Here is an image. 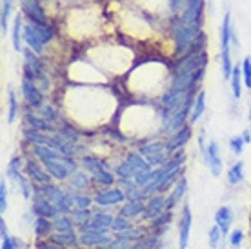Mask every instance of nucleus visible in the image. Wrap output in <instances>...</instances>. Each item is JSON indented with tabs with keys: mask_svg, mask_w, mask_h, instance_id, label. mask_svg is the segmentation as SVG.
Returning <instances> with one entry per match:
<instances>
[{
	"mask_svg": "<svg viewBox=\"0 0 251 249\" xmlns=\"http://www.w3.org/2000/svg\"><path fill=\"white\" fill-rule=\"evenodd\" d=\"M142 195H144V191H138L137 187H131L129 191H127V197L131 200H140L142 199Z\"/></svg>",
	"mask_w": 251,
	"mask_h": 249,
	"instance_id": "8fccbe9b",
	"label": "nucleus"
},
{
	"mask_svg": "<svg viewBox=\"0 0 251 249\" xmlns=\"http://www.w3.org/2000/svg\"><path fill=\"white\" fill-rule=\"evenodd\" d=\"M248 120L251 122V107H250V117H248Z\"/></svg>",
	"mask_w": 251,
	"mask_h": 249,
	"instance_id": "6e6d98bb",
	"label": "nucleus"
},
{
	"mask_svg": "<svg viewBox=\"0 0 251 249\" xmlns=\"http://www.w3.org/2000/svg\"><path fill=\"white\" fill-rule=\"evenodd\" d=\"M50 240L60 244V246H64V248H68V246H75L76 244V237H75V233H73V231H58V233H55V235H51Z\"/></svg>",
	"mask_w": 251,
	"mask_h": 249,
	"instance_id": "a211bd4d",
	"label": "nucleus"
},
{
	"mask_svg": "<svg viewBox=\"0 0 251 249\" xmlns=\"http://www.w3.org/2000/svg\"><path fill=\"white\" fill-rule=\"evenodd\" d=\"M84 164L93 171V176L99 182H102V184H113V176L107 173L106 169H104V166H102L99 160H95L91 156H86V158H84Z\"/></svg>",
	"mask_w": 251,
	"mask_h": 249,
	"instance_id": "0eeeda50",
	"label": "nucleus"
},
{
	"mask_svg": "<svg viewBox=\"0 0 251 249\" xmlns=\"http://www.w3.org/2000/svg\"><path fill=\"white\" fill-rule=\"evenodd\" d=\"M202 7H204V0H188V7L182 15V20L186 24L199 25V20L202 17Z\"/></svg>",
	"mask_w": 251,
	"mask_h": 249,
	"instance_id": "423d86ee",
	"label": "nucleus"
},
{
	"mask_svg": "<svg viewBox=\"0 0 251 249\" xmlns=\"http://www.w3.org/2000/svg\"><path fill=\"white\" fill-rule=\"evenodd\" d=\"M62 133H64V135H68L69 138H73V140L78 137V133H75V131L71 129V127H62Z\"/></svg>",
	"mask_w": 251,
	"mask_h": 249,
	"instance_id": "603ef678",
	"label": "nucleus"
},
{
	"mask_svg": "<svg viewBox=\"0 0 251 249\" xmlns=\"http://www.w3.org/2000/svg\"><path fill=\"white\" fill-rule=\"evenodd\" d=\"M186 189H188V180L186 178H178L175 184V189H173V193L168 197V200H166V207H168V211H171L173 207L180 202V199L184 197V193H186Z\"/></svg>",
	"mask_w": 251,
	"mask_h": 249,
	"instance_id": "9b49d317",
	"label": "nucleus"
},
{
	"mask_svg": "<svg viewBox=\"0 0 251 249\" xmlns=\"http://www.w3.org/2000/svg\"><path fill=\"white\" fill-rule=\"evenodd\" d=\"M17 180H19L20 187H22V195H24L25 199H29V195H31V191H29V184L24 180V176H22V174H19V178H17Z\"/></svg>",
	"mask_w": 251,
	"mask_h": 249,
	"instance_id": "de8ad7c7",
	"label": "nucleus"
},
{
	"mask_svg": "<svg viewBox=\"0 0 251 249\" xmlns=\"http://www.w3.org/2000/svg\"><path fill=\"white\" fill-rule=\"evenodd\" d=\"M240 75H242V69L233 68V73H231V89H233V97H235V99H240V95H242V87H240Z\"/></svg>",
	"mask_w": 251,
	"mask_h": 249,
	"instance_id": "b1692460",
	"label": "nucleus"
},
{
	"mask_svg": "<svg viewBox=\"0 0 251 249\" xmlns=\"http://www.w3.org/2000/svg\"><path fill=\"white\" fill-rule=\"evenodd\" d=\"M157 233H153V235H144L142 238H138V240H135V244H133L131 249H150L153 248L155 244H157Z\"/></svg>",
	"mask_w": 251,
	"mask_h": 249,
	"instance_id": "5701e85b",
	"label": "nucleus"
},
{
	"mask_svg": "<svg viewBox=\"0 0 251 249\" xmlns=\"http://www.w3.org/2000/svg\"><path fill=\"white\" fill-rule=\"evenodd\" d=\"M33 213L37 215V217H44V218H55L57 217V206L48 200L44 195L38 191V197L35 199V204H33Z\"/></svg>",
	"mask_w": 251,
	"mask_h": 249,
	"instance_id": "7ed1b4c3",
	"label": "nucleus"
},
{
	"mask_svg": "<svg viewBox=\"0 0 251 249\" xmlns=\"http://www.w3.org/2000/svg\"><path fill=\"white\" fill-rule=\"evenodd\" d=\"M191 209L189 206L182 207V217H180V224H178V248L186 249L189 242V229H191Z\"/></svg>",
	"mask_w": 251,
	"mask_h": 249,
	"instance_id": "20e7f679",
	"label": "nucleus"
},
{
	"mask_svg": "<svg viewBox=\"0 0 251 249\" xmlns=\"http://www.w3.org/2000/svg\"><path fill=\"white\" fill-rule=\"evenodd\" d=\"M17 117V99H15V93L9 91V113H7V122H13Z\"/></svg>",
	"mask_w": 251,
	"mask_h": 249,
	"instance_id": "4c0bfd02",
	"label": "nucleus"
},
{
	"mask_svg": "<svg viewBox=\"0 0 251 249\" xmlns=\"http://www.w3.org/2000/svg\"><path fill=\"white\" fill-rule=\"evenodd\" d=\"M37 249H64V246L53 242V240H50V242H42V240H38Z\"/></svg>",
	"mask_w": 251,
	"mask_h": 249,
	"instance_id": "49530a36",
	"label": "nucleus"
},
{
	"mask_svg": "<svg viewBox=\"0 0 251 249\" xmlns=\"http://www.w3.org/2000/svg\"><path fill=\"white\" fill-rule=\"evenodd\" d=\"M53 227L57 231H73V222L71 218L68 217H58L55 222H53Z\"/></svg>",
	"mask_w": 251,
	"mask_h": 249,
	"instance_id": "c756f323",
	"label": "nucleus"
},
{
	"mask_svg": "<svg viewBox=\"0 0 251 249\" xmlns=\"http://www.w3.org/2000/svg\"><path fill=\"white\" fill-rule=\"evenodd\" d=\"M242 137H244L246 144H250V142H251V135H250V131H248V129H246L244 133H242Z\"/></svg>",
	"mask_w": 251,
	"mask_h": 249,
	"instance_id": "5fc2aeb1",
	"label": "nucleus"
},
{
	"mask_svg": "<svg viewBox=\"0 0 251 249\" xmlns=\"http://www.w3.org/2000/svg\"><path fill=\"white\" fill-rule=\"evenodd\" d=\"M25 169H27V173H29V176H31L33 180L40 182V184H48L50 182V174H46L35 162H27V168Z\"/></svg>",
	"mask_w": 251,
	"mask_h": 249,
	"instance_id": "412c9836",
	"label": "nucleus"
},
{
	"mask_svg": "<svg viewBox=\"0 0 251 249\" xmlns=\"http://www.w3.org/2000/svg\"><path fill=\"white\" fill-rule=\"evenodd\" d=\"M25 120H27V124L31 125V127H35V129H50V124L46 122V120H42L40 117H33V115H27L25 117Z\"/></svg>",
	"mask_w": 251,
	"mask_h": 249,
	"instance_id": "2f4dec72",
	"label": "nucleus"
},
{
	"mask_svg": "<svg viewBox=\"0 0 251 249\" xmlns=\"http://www.w3.org/2000/svg\"><path fill=\"white\" fill-rule=\"evenodd\" d=\"M11 13V0H4V6H2V29L6 31L7 27V17Z\"/></svg>",
	"mask_w": 251,
	"mask_h": 249,
	"instance_id": "79ce46f5",
	"label": "nucleus"
},
{
	"mask_svg": "<svg viewBox=\"0 0 251 249\" xmlns=\"http://www.w3.org/2000/svg\"><path fill=\"white\" fill-rule=\"evenodd\" d=\"M126 199V195L120 191V189H107L104 193L97 195L95 197V202L99 206H115V204H120L122 200Z\"/></svg>",
	"mask_w": 251,
	"mask_h": 249,
	"instance_id": "1a4fd4ad",
	"label": "nucleus"
},
{
	"mask_svg": "<svg viewBox=\"0 0 251 249\" xmlns=\"http://www.w3.org/2000/svg\"><path fill=\"white\" fill-rule=\"evenodd\" d=\"M20 27H22V22H20V17H17L13 24V48L17 51H20Z\"/></svg>",
	"mask_w": 251,
	"mask_h": 249,
	"instance_id": "473e14b6",
	"label": "nucleus"
},
{
	"mask_svg": "<svg viewBox=\"0 0 251 249\" xmlns=\"http://www.w3.org/2000/svg\"><path fill=\"white\" fill-rule=\"evenodd\" d=\"M117 237H120V238H126V240H138V238H142L144 237V229H135V227H131V229H126V231H119L117 233Z\"/></svg>",
	"mask_w": 251,
	"mask_h": 249,
	"instance_id": "a878e982",
	"label": "nucleus"
},
{
	"mask_svg": "<svg viewBox=\"0 0 251 249\" xmlns=\"http://www.w3.org/2000/svg\"><path fill=\"white\" fill-rule=\"evenodd\" d=\"M127 162L131 164V166L137 169L138 173L148 169V162H144V160L140 158V155H137V153H129V156H127Z\"/></svg>",
	"mask_w": 251,
	"mask_h": 249,
	"instance_id": "c85d7f7f",
	"label": "nucleus"
},
{
	"mask_svg": "<svg viewBox=\"0 0 251 249\" xmlns=\"http://www.w3.org/2000/svg\"><path fill=\"white\" fill-rule=\"evenodd\" d=\"M2 249H19V240L7 235V237L2 238Z\"/></svg>",
	"mask_w": 251,
	"mask_h": 249,
	"instance_id": "a18cd8bd",
	"label": "nucleus"
},
{
	"mask_svg": "<svg viewBox=\"0 0 251 249\" xmlns=\"http://www.w3.org/2000/svg\"><path fill=\"white\" fill-rule=\"evenodd\" d=\"M164 207H166V199H164V197H151L150 204L146 206L144 217L150 218V220H153L157 215H160V213H162Z\"/></svg>",
	"mask_w": 251,
	"mask_h": 249,
	"instance_id": "ddd939ff",
	"label": "nucleus"
},
{
	"mask_svg": "<svg viewBox=\"0 0 251 249\" xmlns=\"http://www.w3.org/2000/svg\"><path fill=\"white\" fill-rule=\"evenodd\" d=\"M40 111L44 113V119H55V111H53V107H50V106H44L42 107V109H40Z\"/></svg>",
	"mask_w": 251,
	"mask_h": 249,
	"instance_id": "3c124183",
	"label": "nucleus"
},
{
	"mask_svg": "<svg viewBox=\"0 0 251 249\" xmlns=\"http://www.w3.org/2000/svg\"><path fill=\"white\" fill-rule=\"evenodd\" d=\"M215 222H217V225L222 229V235H227V231H229L231 222H233V211L227 206L219 207L217 213H215Z\"/></svg>",
	"mask_w": 251,
	"mask_h": 249,
	"instance_id": "9d476101",
	"label": "nucleus"
},
{
	"mask_svg": "<svg viewBox=\"0 0 251 249\" xmlns=\"http://www.w3.org/2000/svg\"><path fill=\"white\" fill-rule=\"evenodd\" d=\"M25 40H27V44H29L35 51H42V46H44V42H46L44 37L40 35V31L35 27L33 22L25 27Z\"/></svg>",
	"mask_w": 251,
	"mask_h": 249,
	"instance_id": "f8f14e48",
	"label": "nucleus"
},
{
	"mask_svg": "<svg viewBox=\"0 0 251 249\" xmlns=\"http://www.w3.org/2000/svg\"><path fill=\"white\" fill-rule=\"evenodd\" d=\"M117 174H120V176H122V178L126 180V178H133V176H137L138 171L133 168V166L127 162V160H126L124 164H120L119 168H117Z\"/></svg>",
	"mask_w": 251,
	"mask_h": 249,
	"instance_id": "393cba45",
	"label": "nucleus"
},
{
	"mask_svg": "<svg viewBox=\"0 0 251 249\" xmlns=\"http://www.w3.org/2000/svg\"><path fill=\"white\" fill-rule=\"evenodd\" d=\"M7 174L11 176V178H19V174H20V169H19V158H13L11 162L7 164Z\"/></svg>",
	"mask_w": 251,
	"mask_h": 249,
	"instance_id": "a19ab883",
	"label": "nucleus"
},
{
	"mask_svg": "<svg viewBox=\"0 0 251 249\" xmlns=\"http://www.w3.org/2000/svg\"><path fill=\"white\" fill-rule=\"evenodd\" d=\"M244 240V233L240 229H235L229 233V244H231V248H239L240 244Z\"/></svg>",
	"mask_w": 251,
	"mask_h": 249,
	"instance_id": "58836bf2",
	"label": "nucleus"
},
{
	"mask_svg": "<svg viewBox=\"0 0 251 249\" xmlns=\"http://www.w3.org/2000/svg\"><path fill=\"white\" fill-rule=\"evenodd\" d=\"M220 237H224V235H222V229L215 224L213 227L209 229V246H211V248H215V246H217V242L220 240Z\"/></svg>",
	"mask_w": 251,
	"mask_h": 249,
	"instance_id": "f704fd0d",
	"label": "nucleus"
},
{
	"mask_svg": "<svg viewBox=\"0 0 251 249\" xmlns=\"http://www.w3.org/2000/svg\"><path fill=\"white\" fill-rule=\"evenodd\" d=\"M71 184L76 186L78 189H82V187L88 186V176H86L84 173H75L73 176H71Z\"/></svg>",
	"mask_w": 251,
	"mask_h": 249,
	"instance_id": "ea45409f",
	"label": "nucleus"
},
{
	"mask_svg": "<svg viewBox=\"0 0 251 249\" xmlns=\"http://www.w3.org/2000/svg\"><path fill=\"white\" fill-rule=\"evenodd\" d=\"M144 211H146V204H142V200H129L122 207L120 215H124V217H137V215H142Z\"/></svg>",
	"mask_w": 251,
	"mask_h": 249,
	"instance_id": "f3484780",
	"label": "nucleus"
},
{
	"mask_svg": "<svg viewBox=\"0 0 251 249\" xmlns=\"http://www.w3.org/2000/svg\"><path fill=\"white\" fill-rule=\"evenodd\" d=\"M22 93H24V99L29 106H33V107L42 106V95H40V91L35 87V84L29 82V78H24V80H22Z\"/></svg>",
	"mask_w": 251,
	"mask_h": 249,
	"instance_id": "6e6552de",
	"label": "nucleus"
},
{
	"mask_svg": "<svg viewBox=\"0 0 251 249\" xmlns=\"http://www.w3.org/2000/svg\"><path fill=\"white\" fill-rule=\"evenodd\" d=\"M80 242L86 244V246H104V244L111 242V238L107 237V233L104 229H97V227H93V225H89L88 227H84V231H82L80 235Z\"/></svg>",
	"mask_w": 251,
	"mask_h": 249,
	"instance_id": "f03ea898",
	"label": "nucleus"
},
{
	"mask_svg": "<svg viewBox=\"0 0 251 249\" xmlns=\"http://www.w3.org/2000/svg\"><path fill=\"white\" fill-rule=\"evenodd\" d=\"M204 155H206V164L209 166V169H211L213 176H220V171H222V160H220L219 146H217V142H215V140H211V142L206 146Z\"/></svg>",
	"mask_w": 251,
	"mask_h": 249,
	"instance_id": "39448f33",
	"label": "nucleus"
},
{
	"mask_svg": "<svg viewBox=\"0 0 251 249\" xmlns=\"http://www.w3.org/2000/svg\"><path fill=\"white\" fill-rule=\"evenodd\" d=\"M244 180V162H237L229 171H227V182L231 186H237Z\"/></svg>",
	"mask_w": 251,
	"mask_h": 249,
	"instance_id": "aec40b11",
	"label": "nucleus"
},
{
	"mask_svg": "<svg viewBox=\"0 0 251 249\" xmlns=\"http://www.w3.org/2000/svg\"><path fill=\"white\" fill-rule=\"evenodd\" d=\"M133 225H131V222H129V218H126L124 215H120L119 218H115L113 220V225H111V229L113 231H126V229H131Z\"/></svg>",
	"mask_w": 251,
	"mask_h": 249,
	"instance_id": "cd10ccee",
	"label": "nucleus"
},
{
	"mask_svg": "<svg viewBox=\"0 0 251 249\" xmlns=\"http://www.w3.org/2000/svg\"><path fill=\"white\" fill-rule=\"evenodd\" d=\"M189 137H191V131H189L188 125H184L182 129L176 131L175 137H173L170 142H168V148H166V149H168V151H176L178 148H182L184 144L188 142Z\"/></svg>",
	"mask_w": 251,
	"mask_h": 249,
	"instance_id": "4468645a",
	"label": "nucleus"
},
{
	"mask_svg": "<svg viewBox=\"0 0 251 249\" xmlns=\"http://www.w3.org/2000/svg\"><path fill=\"white\" fill-rule=\"evenodd\" d=\"M73 204H76V207H78V209H88L89 204H91V199H89V197L76 195L75 199H73Z\"/></svg>",
	"mask_w": 251,
	"mask_h": 249,
	"instance_id": "37998d69",
	"label": "nucleus"
},
{
	"mask_svg": "<svg viewBox=\"0 0 251 249\" xmlns=\"http://www.w3.org/2000/svg\"><path fill=\"white\" fill-rule=\"evenodd\" d=\"M164 160H166V155H164L162 151L148 156V164H160V162H164Z\"/></svg>",
	"mask_w": 251,
	"mask_h": 249,
	"instance_id": "09e8293b",
	"label": "nucleus"
},
{
	"mask_svg": "<svg viewBox=\"0 0 251 249\" xmlns=\"http://www.w3.org/2000/svg\"><path fill=\"white\" fill-rule=\"evenodd\" d=\"M91 215H89V211L88 209H76L75 211V222L78 225H86V224H89L91 222Z\"/></svg>",
	"mask_w": 251,
	"mask_h": 249,
	"instance_id": "72a5a7b5",
	"label": "nucleus"
},
{
	"mask_svg": "<svg viewBox=\"0 0 251 249\" xmlns=\"http://www.w3.org/2000/svg\"><path fill=\"white\" fill-rule=\"evenodd\" d=\"M38 191L44 195L48 200H51V202L57 206L58 211L69 213V209H71V204H73V200L69 199V195H66L64 191H60L58 187L50 186V184H46L44 189H37V193H38Z\"/></svg>",
	"mask_w": 251,
	"mask_h": 249,
	"instance_id": "f257e3e1",
	"label": "nucleus"
},
{
	"mask_svg": "<svg viewBox=\"0 0 251 249\" xmlns=\"http://www.w3.org/2000/svg\"><path fill=\"white\" fill-rule=\"evenodd\" d=\"M170 220H171V211H168V213H160V215H157V218H153V220H151V225H153V229L168 227V224H170Z\"/></svg>",
	"mask_w": 251,
	"mask_h": 249,
	"instance_id": "bb28decb",
	"label": "nucleus"
},
{
	"mask_svg": "<svg viewBox=\"0 0 251 249\" xmlns=\"http://www.w3.org/2000/svg\"><path fill=\"white\" fill-rule=\"evenodd\" d=\"M244 146H246V140L244 137H233L231 140H229V148H231V151L235 153V155H242V151H244Z\"/></svg>",
	"mask_w": 251,
	"mask_h": 249,
	"instance_id": "7c9ffc66",
	"label": "nucleus"
},
{
	"mask_svg": "<svg viewBox=\"0 0 251 249\" xmlns=\"http://www.w3.org/2000/svg\"><path fill=\"white\" fill-rule=\"evenodd\" d=\"M164 149V144L162 142H153V144H150V146H144V148H142V153H144V155H155V153H160V151Z\"/></svg>",
	"mask_w": 251,
	"mask_h": 249,
	"instance_id": "e433bc0d",
	"label": "nucleus"
},
{
	"mask_svg": "<svg viewBox=\"0 0 251 249\" xmlns=\"http://www.w3.org/2000/svg\"><path fill=\"white\" fill-rule=\"evenodd\" d=\"M113 220H115V218L111 217V215H106V213H97V215H93V218H91L89 225H93V227H97V229L107 231V229H111Z\"/></svg>",
	"mask_w": 251,
	"mask_h": 249,
	"instance_id": "dca6fc26",
	"label": "nucleus"
},
{
	"mask_svg": "<svg viewBox=\"0 0 251 249\" xmlns=\"http://www.w3.org/2000/svg\"><path fill=\"white\" fill-rule=\"evenodd\" d=\"M51 229H53V224H51L48 218L38 217L37 220H35V235H37V237H48Z\"/></svg>",
	"mask_w": 251,
	"mask_h": 249,
	"instance_id": "4be33fe9",
	"label": "nucleus"
},
{
	"mask_svg": "<svg viewBox=\"0 0 251 249\" xmlns=\"http://www.w3.org/2000/svg\"><path fill=\"white\" fill-rule=\"evenodd\" d=\"M0 235H2V238L7 237V227H6V222H4V220H0Z\"/></svg>",
	"mask_w": 251,
	"mask_h": 249,
	"instance_id": "864d4df0",
	"label": "nucleus"
},
{
	"mask_svg": "<svg viewBox=\"0 0 251 249\" xmlns=\"http://www.w3.org/2000/svg\"><path fill=\"white\" fill-rule=\"evenodd\" d=\"M7 209V197H6V182H0V211L4 213Z\"/></svg>",
	"mask_w": 251,
	"mask_h": 249,
	"instance_id": "c03bdc74",
	"label": "nucleus"
},
{
	"mask_svg": "<svg viewBox=\"0 0 251 249\" xmlns=\"http://www.w3.org/2000/svg\"><path fill=\"white\" fill-rule=\"evenodd\" d=\"M22 4H24V13H25V15H29V17H31V20H35V22H40V24H46L44 11L40 9V6L37 4V0H24Z\"/></svg>",
	"mask_w": 251,
	"mask_h": 249,
	"instance_id": "2eb2a0df",
	"label": "nucleus"
},
{
	"mask_svg": "<svg viewBox=\"0 0 251 249\" xmlns=\"http://www.w3.org/2000/svg\"><path fill=\"white\" fill-rule=\"evenodd\" d=\"M204 109H206V93L201 91V93L197 95L195 106H193V109H191V115H189V120H191V122H197V120L202 117Z\"/></svg>",
	"mask_w": 251,
	"mask_h": 249,
	"instance_id": "6ab92c4d",
	"label": "nucleus"
},
{
	"mask_svg": "<svg viewBox=\"0 0 251 249\" xmlns=\"http://www.w3.org/2000/svg\"><path fill=\"white\" fill-rule=\"evenodd\" d=\"M242 75H244L246 87L251 89V58H244V64H242Z\"/></svg>",
	"mask_w": 251,
	"mask_h": 249,
	"instance_id": "c9c22d12",
	"label": "nucleus"
}]
</instances>
